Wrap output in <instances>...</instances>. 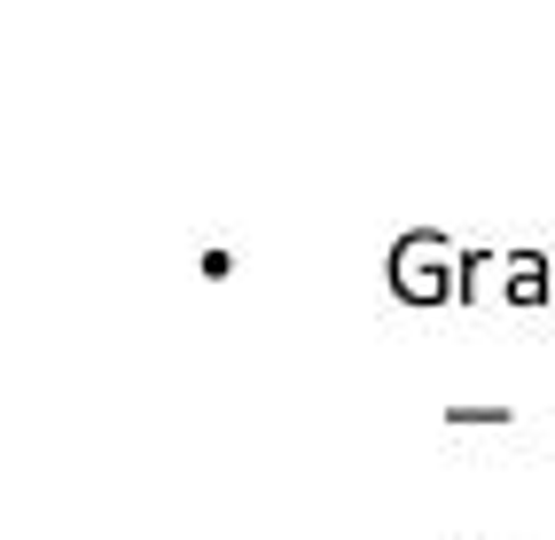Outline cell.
I'll list each match as a JSON object with an SVG mask.
<instances>
[{"label": "cell", "mask_w": 555, "mask_h": 540, "mask_svg": "<svg viewBox=\"0 0 555 540\" xmlns=\"http://www.w3.org/2000/svg\"><path fill=\"white\" fill-rule=\"evenodd\" d=\"M454 267H462V243L447 228H406L384 250V282L399 306H454Z\"/></svg>", "instance_id": "cell-1"}, {"label": "cell", "mask_w": 555, "mask_h": 540, "mask_svg": "<svg viewBox=\"0 0 555 540\" xmlns=\"http://www.w3.org/2000/svg\"><path fill=\"white\" fill-rule=\"evenodd\" d=\"M501 298L508 306H547L555 298V250H540V243L501 250Z\"/></svg>", "instance_id": "cell-2"}, {"label": "cell", "mask_w": 555, "mask_h": 540, "mask_svg": "<svg viewBox=\"0 0 555 540\" xmlns=\"http://www.w3.org/2000/svg\"><path fill=\"white\" fill-rule=\"evenodd\" d=\"M447 423H516V408H447Z\"/></svg>", "instance_id": "cell-4"}, {"label": "cell", "mask_w": 555, "mask_h": 540, "mask_svg": "<svg viewBox=\"0 0 555 540\" xmlns=\"http://www.w3.org/2000/svg\"><path fill=\"white\" fill-rule=\"evenodd\" d=\"M493 274H501L493 250H486V243H462V267H454V306L486 298V282H493ZM493 291H501V282H493Z\"/></svg>", "instance_id": "cell-3"}]
</instances>
